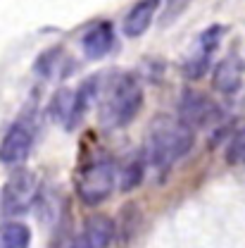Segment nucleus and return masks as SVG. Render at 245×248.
<instances>
[{
	"label": "nucleus",
	"instance_id": "f257e3e1",
	"mask_svg": "<svg viewBox=\"0 0 245 248\" xmlns=\"http://www.w3.org/2000/svg\"><path fill=\"white\" fill-rule=\"evenodd\" d=\"M95 105L100 108V124L105 129H119L141 112L143 89L131 74H110L100 79Z\"/></svg>",
	"mask_w": 245,
	"mask_h": 248
},
{
	"label": "nucleus",
	"instance_id": "f03ea898",
	"mask_svg": "<svg viewBox=\"0 0 245 248\" xmlns=\"http://www.w3.org/2000/svg\"><path fill=\"white\" fill-rule=\"evenodd\" d=\"M193 146V129L179 117L159 115L150 122L148 134V160L155 170L164 172L181 160Z\"/></svg>",
	"mask_w": 245,
	"mask_h": 248
},
{
	"label": "nucleus",
	"instance_id": "7ed1b4c3",
	"mask_svg": "<svg viewBox=\"0 0 245 248\" xmlns=\"http://www.w3.org/2000/svg\"><path fill=\"white\" fill-rule=\"evenodd\" d=\"M117 184V167L112 160H95L81 170L76 179V193L86 205H100L107 201Z\"/></svg>",
	"mask_w": 245,
	"mask_h": 248
},
{
	"label": "nucleus",
	"instance_id": "20e7f679",
	"mask_svg": "<svg viewBox=\"0 0 245 248\" xmlns=\"http://www.w3.org/2000/svg\"><path fill=\"white\" fill-rule=\"evenodd\" d=\"M36 193H38L36 174L31 170L17 167L10 174V179L5 182V186H2V213L7 217L24 215L33 205Z\"/></svg>",
	"mask_w": 245,
	"mask_h": 248
},
{
	"label": "nucleus",
	"instance_id": "39448f33",
	"mask_svg": "<svg viewBox=\"0 0 245 248\" xmlns=\"http://www.w3.org/2000/svg\"><path fill=\"white\" fill-rule=\"evenodd\" d=\"M224 117L221 108L205 93L198 91H184L179 100V120L188 124L193 131L200 126H212Z\"/></svg>",
	"mask_w": 245,
	"mask_h": 248
},
{
	"label": "nucleus",
	"instance_id": "423d86ee",
	"mask_svg": "<svg viewBox=\"0 0 245 248\" xmlns=\"http://www.w3.org/2000/svg\"><path fill=\"white\" fill-rule=\"evenodd\" d=\"M221 36H224V27H210L193 41V46H190V50L184 60V74L188 79H200L207 72L212 55L219 48Z\"/></svg>",
	"mask_w": 245,
	"mask_h": 248
},
{
	"label": "nucleus",
	"instance_id": "0eeeda50",
	"mask_svg": "<svg viewBox=\"0 0 245 248\" xmlns=\"http://www.w3.org/2000/svg\"><path fill=\"white\" fill-rule=\"evenodd\" d=\"M31 146H33V131H31V124L14 122L7 134L2 136L0 141V162L2 165H10V167H19L31 153Z\"/></svg>",
	"mask_w": 245,
	"mask_h": 248
},
{
	"label": "nucleus",
	"instance_id": "6e6552de",
	"mask_svg": "<svg viewBox=\"0 0 245 248\" xmlns=\"http://www.w3.org/2000/svg\"><path fill=\"white\" fill-rule=\"evenodd\" d=\"M115 241V222L105 215L86 219L84 229L72 241V248H110Z\"/></svg>",
	"mask_w": 245,
	"mask_h": 248
},
{
	"label": "nucleus",
	"instance_id": "1a4fd4ad",
	"mask_svg": "<svg viewBox=\"0 0 245 248\" xmlns=\"http://www.w3.org/2000/svg\"><path fill=\"white\" fill-rule=\"evenodd\" d=\"M50 117L60 122L64 129H74L84 117V108L79 105V98L74 89H60L50 100Z\"/></svg>",
	"mask_w": 245,
	"mask_h": 248
},
{
	"label": "nucleus",
	"instance_id": "9d476101",
	"mask_svg": "<svg viewBox=\"0 0 245 248\" xmlns=\"http://www.w3.org/2000/svg\"><path fill=\"white\" fill-rule=\"evenodd\" d=\"M115 46V31H112V24L107 22H100L84 33L81 38V48H84V55L88 60H100L105 58Z\"/></svg>",
	"mask_w": 245,
	"mask_h": 248
},
{
	"label": "nucleus",
	"instance_id": "9b49d317",
	"mask_svg": "<svg viewBox=\"0 0 245 248\" xmlns=\"http://www.w3.org/2000/svg\"><path fill=\"white\" fill-rule=\"evenodd\" d=\"M157 7H159V0H138L129 15L124 17V33L129 38H138L143 36L145 31L150 29L155 15H157Z\"/></svg>",
	"mask_w": 245,
	"mask_h": 248
},
{
	"label": "nucleus",
	"instance_id": "f8f14e48",
	"mask_svg": "<svg viewBox=\"0 0 245 248\" xmlns=\"http://www.w3.org/2000/svg\"><path fill=\"white\" fill-rule=\"evenodd\" d=\"M241 77H243V64L236 55H226L224 60L215 67L212 84L221 93H236L241 89Z\"/></svg>",
	"mask_w": 245,
	"mask_h": 248
},
{
	"label": "nucleus",
	"instance_id": "ddd939ff",
	"mask_svg": "<svg viewBox=\"0 0 245 248\" xmlns=\"http://www.w3.org/2000/svg\"><path fill=\"white\" fill-rule=\"evenodd\" d=\"M31 229L24 222H2L0 224V248H29Z\"/></svg>",
	"mask_w": 245,
	"mask_h": 248
},
{
	"label": "nucleus",
	"instance_id": "4468645a",
	"mask_svg": "<svg viewBox=\"0 0 245 248\" xmlns=\"http://www.w3.org/2000/svg\"><path fill=\"white\" fill-rule=\"evenodd\" d=\"M36 72L41 77H67V58L60 48H53V50H45L38 62H36Z\"/></svg>",
	"mask_w": 245,
	"mask_h": 248
},
{
	"label": "nucleus",
	"instance_id": "2eb2a0df",
	"mask_svg": "<svg viewBox=\"0 0 245 248\" xmlns=\"http://www.w3.org/2000/svg\"><path fill=\"white\" fill-rule=\"evenodd\" d=\"M193 0H164V10H162V17H159V24L162 27H172L186 10Z\"/></svg>",
	"mask_w": 245,
	"mask_h": 248
},
{
	"label": "nucleus",
	"instance_id": "dca6fc26",
	"mask_svg": "<svg viewBox=\"0 0 245 248\" xmlns=\"http://www.w3.org/2000/svg\"><path fill=\"white\" fill-rule=\"evenodd\" d=\"M226 160H229V165H241V162H245V126L233 136V141L229 143Z\"/></svg>",
	"mask_w": 245,
	"mask_h": 248
}]
</instances>
